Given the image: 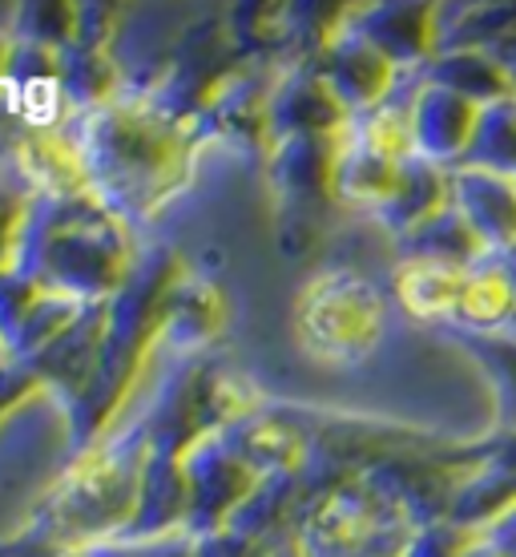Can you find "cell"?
Here are the masks:
<instances>
[{"instance_id": "1f68e13d", "label": "cell", "mask_w": 516, "mask_h": 557, "mask_svg": "<svg viewBox=\"0 0 516 557\" xmlns=\"http://www.w3.org/2000/svg\"><path fill=\"white\" fill-rule=\"evenodd\" d=\"M0 356H4V348H0Z\"/></svg>"}, {"instance_id": "8fae6325", "label": "cell", "mask_w": 516, "mask_h": 557, "mask_svg": "<svg viewBox=\"0 0 516 557\" xmlns=\"http://www.w3.org/2000/svg\"><path fill=\"white\" fill-rule=\"evenodd\" d=\"M223 445L235 453L251 473L259 476H282L299 473L311 457V436L287 408L259 405L247 417L230 420L223 432Z\"/></svg>"}, {"instance_id": "6da1fadb", "label": "cell", "mask_w": 516, "mask_h": 557, "mask_svg": "<svg viewBox=\"0 0 516 557\" xmlns=\"http://www.w3.org/2000/svg\"><path fill=\"white\" fill-rule=\"evenodd\" d=\"M150 441L141 420H126L101 445L73 453L25 525L0 542V557H77L122 537L138 509Z\"/></svg>"}, {"instance_id": "603a6c76", "label": "cell", "mask_w": 516, "mask_h": 557, "mask_svg": "<svg viewBox=\"0 0 516 557\" xmlns=\"http://www.w3.org/2000/svg\"><path fill=\"white\" fill-rule=\"evenodd\" d=\"M77 13L81 4H70V0H28L9 16V33L25 45L65 53L70 45H77Z\"/></svg>"}, {"instance_id": "44dd1931", "label": "cell", "mask_w": 516, "mask_h": 557, "mask_svg": "<svg viewBox=\"0 0 516 557\" xmlns=\"http://www.w3.org/2000/svg\"><path fill=\"white\" fill-rule=\"evenodd\" d=\"M226 25L235 37V49L247 65L287 70L282 61L294 53V21L291 4H230Z\"/></svg>"}, {"instance_id": "d4e9b609", "label": "cell", "mask_w": 516, "mask_h": 557, "mask_svg": "<svg viewBox=\"0 0 516 557\" xmlns=\"http://www.w3.org/2000/svg\"><path fill=\"white\" fill-rule=\"evenodd\" d=\"M45 287L25 271H4L0 275V348L13 339V332L25 323V315L37 307Z\"/></svg>"}, {"instance_id": "f1b7e54d", "label": "cell", "mask_w": 516, "mask_h": 557, "mask_svg": "<svg viewBox=\"0 0 516 557\" xmlns=\"http://www.w3.org/2000/svg\"><path fill=\"white\" fill-rule=\"evenodd\" d=\"M198 557H270V549L235 530H218L198 537Z\"/></svg>"}, {"instance_id": "8992f818", "label": "cell", "mask_w": 516, "mask_h": 557, "mask_svg": "<svg viewBox=\"0 0 516 557\" xmlns=\"http://www.w3.org/2000/svg\"><path fill=\"white\" fill-rule=\"evenodd\" d=\"M242 70H247V61L235 49L226 9H198V16L190 21L178 45L166 85L158 89L154 106L166 113L169 122L198 129V122L214 110V101L235 85Z\"/></svg>"}, {"instance_id": "9a60e30c", "label": "cell", "mask_w": 516, "mask_h": 557, "mask_svg": "<svg viewBox=\"0 0 516 557\" xmlns=\"http://www.w3.org/2000/svg\"><path fill=\"white\" fill-rule=\"evenodd\" d=\"M319 502L315 488L307 485V473H282V476H263L259 488L242 502V509L235 513L230 530L251 537V542L279 549V545L294 542L303 521H307L311 505Z\"/></svg>"}, {"instance_id": "5b68a950", "label": "cell", "mask_w": 516, "mask_h": 557, "mask_svg": "<svg viewBox=\"0 0 516 557\" xmlns=\"http://www.w3.org/2000/svg\"><path fill=\"white\" fill-rule=\"evenodd\" d=\"M259 405H263L259 392L235 368L210 356H194V360H174L169 376L158 384L154 400L138 420L146 429L150 453L186 457L206 436L223 432L230 420L247 417Z\"/></svg>"}, {"instance_id": "4fadbf2b", "label": "cell", "mask_w": 516, "mask_h": 557, "mask_svg": "<svg viewBox=\"0 0 516 557\" xmlns=\"http://www.w3.org/2000/svg\"><path fill=\"white\" fill-rule=\"evenodd\" d=\"M351 138L348 126L331 129V134H311V138H287L279 141L270 158H266V170H270V186L282 202H311V198L336 195V178H339V162L348 153Z\"/></svg>"}, {"instance_id": "484cf974", "label": "cell", "mask_w": 516, "mask_h": 557, "mask_svg": "<svg viewBox=\"0 0 516 557\" xmlns=\"http://www.w3.org/2000/svg\"><path fill=\"white\" fill-rule=\"evenodd\" d=\"M77 557H198V537L186 530L166 533V537H141V542L113 537V542H101Z\"/></svg>"}, {"instance_id": "cb8c5ba5", "label": "cell", "mask_w": 516, "mask_h": 557, "mask_svg": "<svg viewBox=\"0 0 516 557\" xmlns=\"http://www.w3.org/2000/svg\"><path fill=\"white\" fill-rule=\"evenodd\" d=\"M28 202H33V190H28L25 178L9 162L4 178H0V275L21 267V238H25Z\"/></svg>"}, {"instance_id": "2e32d148", "label": "cell", "mask_w": 516, "mask_h": 557, "mask_svg": "<svg viewBox=\"0 0 516 557\" xmlns=\"http://www.w3.org/2000/svg\"><path fill=\"white\" fill-rule=\"evenodd\" d=\"M9 162L33 195H93L81 153L65 126H25L9 150Z\"/></svg>"}, {"instance_id": "7c38bea8", "label": "cell", "mask_w": 516, "mask_h": 557, "mask_svg": "<svg viewBox=\"0 0 516 557\" xmlns=\"http://www.w3.org/2000/svg\"><path fill=\"white\" fill-rule=\"evenodd\" d=\"M105 335H110V304H85L81 320L56 339L37 363H28L41 376L45 392L56 396L65 412L81 400L105 356Z\"/></svg>"}, {"instance_id": "4dcf8cb0", "label": "cell", "mask_w": 516, "mask_h": 557, "mask_svg": "<svg viewBox=\"0 0 516 557\" xmlns=\"http://www.w3.org/2000/svg\"><path fill=\"white\" fill-rule=\"evenodd\" d=\"M270 557H311V554H307V549H303V542L294 537V542L279 545V549H270Z\"/></svg>"}, {"instance_id": "83f0119b", "label": "cell", "mask_w": 516, "mask_h": 557, "mask_svg": "<svg viewBox=\"0 0 516 557\" xmlns=\"http://www.w3.org/2000/svg\"><path fill=\"white\" fill-rule=\"evenodd\" d=\"M37 396H49L41 384V376L21 360H9L0 356V424L9 417H16L21 408H28Z\"/></svg>"}, {"instance_id": "277c9868", "label": "cell", "mask_w": 516, "mask_h": 557, "mask_svg": "<svg viewBox=\"0 0 516 557\" xmlns=\"http://www.w3.org/2000/svg\"><path fill=\"white\" fill-rule=\"evenodd\" d=\"M129 223L98 195H33L21 238V267L45 292L77 304H110L138 267Z\"/></svg>"}, {"instance_id": "ba28073f", "label": "cell", "mask_w": 516, "mask_h": 557, "mask_svg": "<svg viewBox=\"0 0 516 557\" xmlns=\"http://www.w3.org/2000/svg\"><path fill=\"white\" fill-rule=\"evenodd\" d=\"M194 16L198 9L190 4H129L122 37L110 49L126 77V98H158Z\"/></svg>"}, {"instance_id": "d6986e66", "label": "cell", "mask_w": 516, "mask_h": 557, "mask_svg": "<svg viewBox=\"0 0 516 557\" xmlns=\"http://www.w3.org/2000/svg\"><path fill=\"white\" fill-rule=\"evenodd\" d=\"M323 82L331 85V94L348 113H360L376 106L379 94L388 89V57L372 49L360 33H339L336 41L319 53Z\"/></svg>"}, {"instance_id": "9c48e42d", "label": "cell", "mask_w": 516, "mask_h": 557, "mask_svg": "<svg viewBox=\"0 0 516 557\" xmlns=\"http://www.w3.org/2000/svg\"><path fill=\"white\" fill-rule=\"evenodd\" d=\"M186 476H190V517L186 533L206 537V533L230 530L235 513L251 497L263 476L251 473L242 460L223 445V436L214 432L202 445L186 453Z\"/></svg>"}, {"instance_id": "e0dca14e", "label": "cell", "mask_w": 516, "mask_h": 557, "mask_svg": "<svg viewBox=\"0 0 516 557\" xmlns=\"http://www.w3.org/2000/svg\"><path fill=\"white\" fill-rule=\"evenodd\" d=\"M226 315H230V307H226L223 287H218L214 278L186 271L181 283L174 287V295H169L162 351L174 356V360L206 356L210 344L223 335Z\"/></svg>"}, {"instance_id": "7402d4cb", "label": "cell", "mask_w": 516, "mask_h": 557, "mask_svg": "<svg viewBox=\"0 0 516 557\" xmlns=\"http://www.w3.org/2000/svg\"><path fill=\"white\" fill-rule=\"evenodd\" d=\"M81 311H85V304H77L70 295L45 292L41 299H37V307L25 315V323L13 332V339L4 344V356L21 363H37L61 335L70 332L73 323L81 320Z\"/></svg>"}, {"instance_id": "3957f363", "label": "cell", "mask_w": 516, "mask_h": 557, "mask_svg": "<svg viewBox=\"0 0 516 557\" xmlns=\"http://www.w3.org/2000/svg\"><path fill=\"white\" fill-rule=\"evenodd\" d=\"M190 267L174 247H154L146 251L126 278V287L110 299V335H105V356L89 392L65 412L70 429V448L101 445L110 432L126 424V408L138 392L146 368L162 351V332H166V307L174 287L181 283Z\"/></svg>"}, {"instance_id": "52a82bcc", "label": "cell", "mask_w": 516, "mask_h": 557, "mask_svg": "<svg viewBox=\"0 0 516 557\" xmlns=\"http://www.w3.org/2000/svg\"><path fill=\"white\" fill-rule=\"evenodd\" d=\"M383 307L376 287L355 275H323L294 304V335L315 360H363L376 348Z\"/></svg>"}, {"instance_id": "7a4b0ae2", "label": "cell", "mask_w": 516, "mask_h": 557, "mask_svg": "<svg viewBox=\"0 0 516 557\" xmlns=\"http://www.w3.org/2000/svg\"><path fill=\"white\" fill-rule=\"evenodd\" d=\"M81 153L93 195L126 223L150 219L194 174L198 134L169 122L154 101L122 98L61 122Z\"/></svg>"}, {"instance_id": "ac0fdd59", "label": "cell", "mask_w": 516, "mask_h": 557, "mask_svg": "<svg viewBox=\"0 0 516 557\" xmlns=\"http://www.w3.org/2000/svg\"><path fill=\"white\" fill-rule=\"evenodd\" d=\"M190 517V476H186V457H162L150 453L146 473H141L138 509L129 517L122 537L141 542V537H166V533L186 530Z\"/></svg>"}, {"instance_id": "ffe728a7", "label": "cell", "mask_w": 516, "mask_h": 557, "mask_svg": "<svg viewBox=\"0 0 516 557\" xmlns=\"http://www.w3.org/2000/svg\"><path fill=\"white\" fill-rule=\"evenodd\" d=\"M56 94H61V106H65V122H70V117L98 113L126 98V77H122V65H117V57L110 49L70 45L61 53Z\"/></svg>"}, {"instance_id": "4316f807", "label": "cell", "mask_w": 516, "mask_h": 557, "mask_svg": "<svg viewBox=\"0 0 516 557\" xmlns=\"http://www.w3.org/2000/svg\"><path fill=\"white\" fill-rule=\"evenodd\" d=\"M129 16V4H81L77 13V45L85 49H113L117 37H122V25Z\"/></svg>"}, {"instance_id": "f546056e", "label": "cell", "mask_w": 516, "mask_h": 557, "mask_svg": "<svg viewBox=\"0 0 516 557\" xmlns=\"http://www.w3.org/2000/svg\"><path fill=\"white\" fill-rule=\"evenodd\" d=\"M13 33H9V25L0 28V85L9 82V61H13Z\"/></svg>"}, {"instance_id": "5bb4252c", "label": "cell", "mask_w": 516, "mask_h": 557, "mask_svg": "<svg viewBox=\"0 0 516 557\" xmlns=\"http://www.w3.org/2000/svg\"><path fill=\"white\" fill-rule=\"evenodd\" d=\"M351 113L339 106L331 85L323 82L315 65H287L270 94V129L275 146L287 138H311V134H331L348 126Z\"/></svg>"}, {"instance_id": "30bf717a", "label": "cell", "mask_w": 516, "mask_h": 557, "mask_svg": "<svg viewBox=\"0 0 516 557\" xmlns=\"http://www.w3.org/2000/svg\"><path fill=\"white\" fill-rule=\"evenodd\" d=\"M282 70H266V65H247L238 73L235 85L223 98L214 101V110L198 122V141H214L235 153H259L270 158L275 150V129H270V94Z\"/></svg>"}]
</instances>
